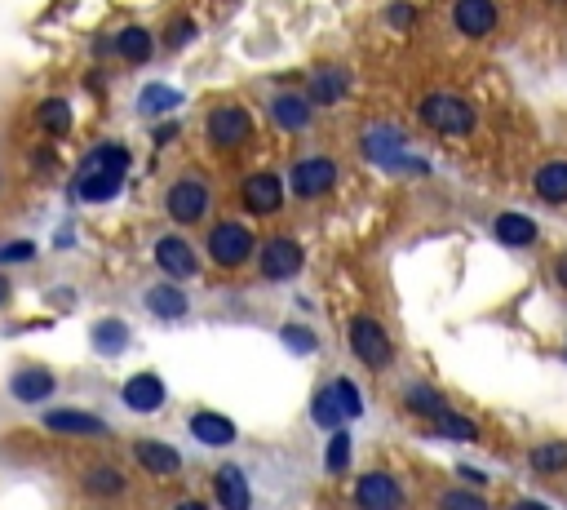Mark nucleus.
Masks as SVG:
<instances>
[{
    "label": "nucleus",
    "instance_id": "20",
    "mask_svg": "<svg viewBox=\"0 0 567 510\" xmlns=\"http://www.w3.org/2000/svg\"><path fill=\"white\" fill-rule=\"evenodd\" d=\"M452 23L461 36H488L497 27V5L492 0H457L452 5Z\"/></svg>",
    "mask_w": 567,
    "mask_h": 510
},
{
    "label": "nucleus",
    "instance_id": "5",
    "mask_svg": "<svg viewBox=\"0 0 567 510\" xmlns=\"http://www.w3.org/2000/svg\"><path fill=\"white\" fill-rule=\"evenodd\" d=\"M421 120H426L435 134H448V138H466L474 129V107L457 94H426L421 98Z\"/></svg>",
    "mask_w": 567,
    "mask_h": 510
},
{
    "label": "nucleus",
    "instance_id": "27",
    "mask_svg": "<svg viewBox=\"0 0 567 510\" xmlns=\"http://www.w3.org/2000/svg\"><path fill=\"white\" fill-rule=\"evenodd\" d=\"M404 408L412 417H430V422H439L443 413H448V404H443V395L435 391V386H426V382H412L408 391H404Z\"/></svg>",
    "mask_w": 567,
    "mask_h": 510
},
{
    "label": "nucleus",
    "instance_id": "30",
    "mask_svg": "<svg viewBox=\"0 0 567 510\" xmlns=\"http://www.w3.org/2000/svg\"><path fill=\"white\" fill-rule=\"evenodd\" d=\"M311 422H315V426H324V431H342L346 413H342V400H337L333 386L315 391V400H311Z\"/></svg>",
    "mask_w": 567,
    "mask_h": 510
},
{
    "label": "nucleus",
    "instance_id": "24",
    "mask_svg": "<svg viewBox=\"0 0 567 510\" xmlns=\"http://www.w3.org/2000/svg\"><path fill=\"white\" fill-rule=\"evenodd\" d=\"M492 236H497L501 244H510V249H528V244H536V222L528 218V213H501L497 222H492Z\"/></svg>",
    "mask_w": 567,
    "mask_h": 510
},
{
    "label": "nucleus",
    "instance_id": "10",
    "mask_svg": "<svg viewBox=\"0 0 567 510\" xmlns=\"http://www.w3.org/2000/svg\"><path fill=\"white\" fill-rule=\"evenodd\" d=\"M404 506V484L390 471H364L355 479V510H399Z\"/></svg>",
    "mask_w": 567,
    "mask_h": 510
},
{
    "label": "nucleus",
    "instance_id": "40",
    "mask_svg": "<svg viewBox=\"0 0 567 510\" xmlns=\"http://www.w3.org/2000/svg\"><path fill=\"white\" fill-rule=\"evenodd\" d=\"M412 18H417V9H412V5H390L386 9V23L390 27H412Z\"/></svg>",
    "mask_w": 567,
    "mask_h": 510
},
{
    "label": "nucleus",
    "instance_id": "32",
    "mask_svg": "<svg viewBox=\"0 0 567 510\" xmlns=\"http://www.w3.org/2000/svg\"><path fill=\"white\" fill-rule=\"evenodd\" d=\"M173 107H182V94L173 85H151V89H142V98H138V116H164V111H173Z\"/></svg>",
    "mask_w": 567,
    "mask_h": 510
},
{
    "label": "nucleus",
    "instance_id": "38",
    "mask_svg": "<svg viewBox=\"0 0 567 510\" xmlns=\"http://www.w3.org/2000/svg\"><path fill=\"white\" fill-rule=\"evenodd\" d=\"M191 40H195V23H191V18H173L169 32H164V45H169V49H187Z\"/></svg>",
    "mask_w": 567,
    "mask_h": 510
},
{
    "label": "nucleus",
    "instance_id": "33",
    "mask_svg": "<svg viewBox=\"0 0 567 510\" xmlns=\"http://www.w3.org/2000/svg\"><path fill=\"white\" fill-rule=\"evenodd\" d=\"M350 466V435L346 431H333V440H328V453H324V471L328 475H342Z\"/></svg>",
    "mask_w": 567,
    "mask_h": 510
},
{
    "label": "nucleus",
    "instance_id": "7",
    "mask_svg": "<svg viewBox=\"0 0 567 510\" xmlns=\"http://www.w3.org/2000/svg\"><path fill=\"white\" fill-rule=\"evenodd\" d=\"M40 426L49 435H71V440H111V422H102L89 408H45Z\"/></svg>",
    "mask_w": 567,
    "mask_h": 510
},
{
    "label": "nucleus",
    "instance_id": "2",
    "mask_svg": "<svg viewBox=\"0 0 567 510\" xmlns=\"http://www.w3.org/2000/svg\"><path fill=\"white\" fill-rule=\"evenodd\" d=\"M253 111L244 107V102H218V107H209V116H204V138H209L213 151H240L253 142Z\"/></svg>",
    "mask_w": 567,
    "mask_h": 510
},
{
    "label": "nucleus",
    "instance_id": "17",
    "mask_svg": "<svg viewBox=\"0 0 567 510\" xmlns=\"http://www.w3.org/2000/svg\"><path fill=\"white\" fill-rule=\"evenodd\" d=\"M213 497H218L222 510H253V484H249V475H244L235 462L218 466V475H213Z\"/></svg>",
    "mask_w": 567,
    "mask_h": 510
},
{
    "label": "nucleus",
    "instance_id": "35",
    "mask_svg": "<svg viewBox=\"0 0 567 510\" xmlns=\"http://www.w3.org/2000/svg\"><path fill=\"white\" fill-rule=\"evenodd\" d=\"M333 391H337V400H342L346 422H350V417H364V395H359V386L350 382V377H337V382H333Z\"/></svg>",
    "mask_w": 567,
    "mask_h": 510
},
{
    "label": "nucleus",
    "instance_id": "43",
    "mask_svg": "<svg viewBox=\"0 0 567 510\" xmlns=\"http://www.w3.org/2000/svg\"><path fill=\"white\" fill-rule=\"evenodd\" d=\"M9 298H14V284H9V275L0 271V306H5Z\"/></svg>",
    "mask_w": 567,
    "mask_h": 510
},
{
    "label": "nucleus",
    "instance_id": "19",
    "mask_svg": "<svg viewBox=\"0 0 567 510\" xmlns=\"http://www.w3.org/2000/svg\"><path fill=\"white\" fill-rule=\"evenodd\" d=\"M364 151L377 160L381 169H399L404 165V134L395 125H373L364 134Z\"/></svg>",
    "mask_w": 567,
    "mask_h": 510
},
{
    "label": "nucleus",
    "instance_id": "29",
    "mask_svg": "<svg viewBox=\"0 0 567 510\" xmlns=\"http://www.w3.org/2000/svg\"><path fill=\"white\" fill-rule=\"evenodd\" d=\"M89 338H94V351H98V355H120V351L129 346L133 333H129L125 320H98Z\"/></svg>",
    "mask_w": 567,
    "mask_h": 510
},
{
    "label": "nucleus",
    "instance_id": "42",
    "mask_svg": "<svg viewBox=\"0 0 567 510\" xmlns=\"http://www.w3.org/2000/svg\"><path fill=\"white\" fill-rule=\"evenodd\" d=\"M554 280L567 289V253H559V262H554Z\"/></svg>",
    "mask_w": 567,
    "mask_h": 510
},
{
    "label": "nucleus",
    "instance_id": "15",
    "mask_svg": "<svg viewBox=\"0 0 567 510\" xmlns=\"http://www.w3.org/2000/svg\"><path fill=\"white\" fill-rule=\"evenodd\" d=\"M120 400H125L129 413H156V408L169 400V391H164V377L147 369V373L125 377V386H120Z\"/></svg>",
    "mask_w": 567,
    "mask_h": 510
},
{
    "label": "nucleus",
    "instance_id": "9",
    "mask_svg": "<svg viewBox=\"0 0 567 510\" xmlns=\"http://www.w3.org/2000/svg\"><path fill=\"white\" fill-rule=\"evenodd\" d=\"M333 187H337V165L328 156H306L288 173V191H293L297 200H319Z\"/></svg>",
    "mask_w": 567,
    "mask_h": 510
},
{
    "label": "nucleus",
    "instance_id": "36",
    "mask_svg": "<svg viewBox=\"0 0 567 510\" xmlns=\"http://www.w3.org/2000/svg\"><path fill=\"white\" fill-rule=\"evenodd\" d=\"M439 510H488V502L479 493H470V488H448L439 497Z\"/></svg>",
    "mask_w": 567,
    "mask_h": 510
},
{
    "label": "nucleus",
    "instance_id": "26",
    "mask_svg": "<svg viewBox=\"0 0 567 510\" xmlns=\"http://www.w3.org/2000/svg\"><path fill=\"white\" fill-rule=\"evenodd\" d=\"M36 125L45 129L49 138H67L71 125H76V116H71V102L67 98H45L36 107Z\"/></svg>",
    "mask_w": 567,
    "mask_h": 510
},
{
    "label": "nucleus",
    "instance_id": "16",
    "mask_svg": "<svg viewBox=\"0 0 567 510\" xmlns=\"http://www.w3.org/2000/svg\"><path fill=\"white\" fill-rule=\"evenodd\" d=\"M80 493L94 497V502H120V497L129 493V475L111 462H98L80 475Z\"/></svg>",
    "mask_w": 567,
    "mask_h": 510
},
{
    "label": "nucleus",
    "instance_id": "39",
    "mask_svg": "<svg viewBox=\"0 0 567 510\" xmlns=\"http://www.w3.org/2000/svg\"><path fill=\"white\" fill-rule=\"evenodd\" d=\"M36 258V240H14L0 249V267H14V262H32Z\"/></svg>",
    "mask_w": 567,
    "mask_h": 510
},
{
    "label": "nucleus",
    "instance_id": "23",
    "mask_svg": "<svg viewBox=\"0 0 567 510\" xmlns=\"http://www.w3.org/2000/svg\"><path fill=\"white\" fill-rule=\"evenodd\" d=\"M142 302H147V311L160 315V320H182V315L191 311L187 293H182L173 280L169 284H156V289H147V293H142Z\"/></svg>",
    "mask_w": 567,
    "mask_h": 510
},
{
    "label": "nucleus",
    "instance_id": "1",
    "mask_svg": "<svg viewBox=\"0 0 567 510\" xmlns=\"http://www.w3.org/2000/svg\"><path fill=\"white\" fill-rule=\"evenodd\" d=\"M125 169H129V151L120 147V142H102V147H94L85 160H80L76 196L85 204L116 200L120 187H125Z\"/></svg>",
    "mask_w": 567,
    "mask_h": 510
},
{
    "label": "nucleus",
    "instance_id": "21",
    "mask_svg": "<svg viewBox=\"0 0 567 510\" xmlns=\"http://www.w3.org/2000/svg\"><path fill=\"white\" fill-rule=\"evenodd\" d=\"M191 435L200 444H209V448H226V444H235V422L226 413H213V408H200V413H191Z\"/></svg>",
    "mask_w": 567,
    "mask_h": 510
},
{
    "label": "nucleus",
    "instance_id": "18",
    "mask_svg": "<svg viewBox=\"0 0 567 510\" xmlns=\"http://www.w3.org/2000/svg\"><path fill=\"white\" fill-rule=\"evenodd\" d=\"M311 107H315V102L306 98V94H293V89L271 94V120H275V129H284V134H306V129H311Z\"/></svg>",
    "mask_w": 567,
    "mask_h": 510
},
{
    "label": "nucleus",
    "instance_id": "4",
    "mask_svg": "<svg viewBox=\"0 0 567 510\" xmlns=\"http://www.w3.org/2000/svg\"><path fill=\"white\" fill-rule=\"evenodd\" d=\"M346 338H350V351H355V360L364 364V369H390V360H395V342H390L386 324L373 320V315H355V320L346 324Z\"/></svg>",
    "mask_w": 567,
    "mask_h": 510
},
{
    "label": "nucleus",
    "instance_id": "37",
    "mask_svg": "<svg viewBox=\"0 0 567 510\" xmlns=\"http://www.w3.org/2000/svg\"><path fill=\"white\" fill-rule=\"evenodd\" d=\"M280 342H288V351H297V355H311L319 338H315L311 329H302V324H284V329H280Z\"/></svg>",
    "mask_w": 567,
    "mask_h": 510
},
{
    "label": "nucleus",
    "instance_id": "6",
    "mask_svg": "<svg viewBox=\"0 0 567 510\" xmlns=\"http://www.w3.org/2000/svg\"><path fill=\"white\" fill-rule=\"evenodd\" d=\"M213 204V191L204 178H195V173H187V178H178L169 191H164V209H169V218L178 222V227H191V222H204V213H209Z\"/></svg>",
    "mask_w": 567,
    "mask_h": 510
},
{
    "label": "nucleus",
    "instance_id": "44",
    "mask_svg": "<svg viewBox=\"0 0 567 510\" xmlns=\"http://www.w3.org/2000/svg\"><path fill=\"white\" fill-rule=\"evenodd\" d=\"M510 510H550V506H545V502H532V497H523V502H514Z\"/></svg>",
    "mask_w": 567,
    "mask_h": 510
},
{
    "label": "nucleus",
    "instance_id": "11",
    "mask_svg": "<svg viewBox=\"0 0 567 510\" xmlns=\"http://www.w3.org/2000/svg\"><path fill=\"white\" fill-rule=\"evenodd\" d=\"M129 453H133V462L142 466L151 479H173V475H182V453L173 444H164V440H151V435H142V440H133L129 444Z\"/></svg>",
    "mask_w": 567,
    "mask_h": 510
},
{
    "label": "nucleus",
    "instance_id": "25",
    "mask_svg": "<svg viewBox=\"0 0 567 510\" xmlns=\"http://www.w3.org/2000/svg\"><path fill=\"white\" fill-rule=\"evenodd\" d=\"M532 191L545 204H567V160H545L532 178Z\"/></svg>",
    "mask_w": 567,
    "mask_h": 510
},
{
    "label": "nucleus",
    "instance_id": "28",
    "mask_svg": "<svg viewBox=\"0 0 567 510\" xmlns=\"http://www.w3.org/2000/svg\"><path fill=\"white\" fill-rule=\"evenodd\" d=\"M151 49H156V40H151L147 27H138V23L120 27V36H116V54L125 58V63H147Z\"/></svg>",
    "mask_w": 567,
    "mask_h": 510
},
{
    "label": "nucleus",
    "instance_id": "45",
    "mask_svg": "<svg viewBox=\"0 0 567 510\" xmlns=\"http://www.w3.org/2000/svg\"><path fill=\"white\" fill-rule=\"evenodd\" d=\"M173 510H209V506H204L200 497H187V502H178V506H173Z\"/></svg>",
    "mask_w": 567,
    "mask_h": 510
},
{
    "label": "nucleus",
    "instance_id": "13",
    "mask_svg": "<svg viewBox=\"0 0 567 510\" xmlns=\"http://www.w3.org/2000/svg\"><path fill=\"white\" fill-rule=\"evenodd\" d=\"M240 204L249 213H257V218H271V213L284 204L280 173H249V178L240 182Z\"/></svg>",
    "mask_w": 567,
    "mask_h": 510
},
{
    "label": "nucleus",
    "instance_id": "3",
    "mask_svg": "<svg viewBox=\"0 0 567 510\" xmlns=\"http://www.w3.org/2000/svg\"><path fill=\"white\" fill-rule=\"evenodd\" d=\"M204 253L213 258V267L240 271V267H249V258L257 253V240H253V231L244 227V222L226 218V222H213V231L204 236Z\"/></svg>",
    "mask_w": 567,
    "mask_h": 510
},
{
    "label": "nucleus",
    "instance_id": "12",
    "mask_svg": "<svg viewBox=\"0 0 567 510\" xmlns=\"http://www.w3.org/2000/svg\"><path fill=\"white\" fill-rule=\"evenodd\" d=\"M156 267L164 271V280L182 284V280H195V275H200V258H195V249L182 236H160L156 240Z\"/></svg>",
    "mask_w": 567,
    "mask_h": 510
},
{
    "label": "nucleus",
    "instance_id": "31",
    "mask_svg": "<svg viewBox=\"0 0 567 510\" xmlns=\"http://www.w3.org/2000/svg\"><path fill=\"white\" fill-rule=\"evenodd\" d=\"M528 462H532L536 475H559V471H567V440H545V444H536L532 453H528Z\"/></svg>",
    "mask_w": 567,
    "mask_h": 510
},
{
    "label": "nucleus",
    "instance_id": "22",
    "mask_svg": "<svg viewBox=\"0 0 567 510\" xmlns=\"http://www.w3.org/2000/svg\"><path fill=\"white\" fill-rule=\"evenodd\" d=\"M350 89V71L346 67H319L311 76V89H306V98L319 102V107H333V102H342Z\"/></svg>",
    "mask_w": 567,
    "mask_h": 510
},
{
    "label": "nucleus",
    "instance_id": "41",
    "mask_svg": "<svg viewBox=\"0 0 567 510\" xmlns=\"http://www.w3.org/2000/svg\"><path fill=\"white\" fill-rule=\"evenodd\" d=\"M178 138V125H173V120H164V125H156V142L164 147V142H173Z\"/></svg>",
    "mask_w": 567,
    "mask_h": 510
},
{
    "label": "nucleus",
    "instance_id": "14",
    "mask_svg": "<svg viewBox=\"0 0 567 510\" xmlns=\"http://www.w3.org/2000/svg\"><path fill=\"white\" fill-rule=\"evenodd\" d=\"M54 391H58V377L45 364H18L14 377H9V395L18 404H45Z\"/></svg>",
    "mask_w": 567,
    "mask_h": 510
},
{
    "label": "nucleus",
    "instance_id": "8",
    "mask_svg": "<svg viewBox=\"0 0 567 510\" xmlns=\"http://www.w3.org/2000/svg\"><path fill=\"white\" fill-rule=\"evenodd\" d=\"M302 267H306V253L293 236H271L262 249H257V271H262V280H271V284L293 280Z\"/></svg>",
    "mask_w": 567,
    "mask_h": 510
},
{
    "label": "nucleus",
    "instance_id": "34",
    "mask_svg": "<svg viewBox=\"0 0 567 510\" xmlns=\"http://www.w3.org/2000/svg\"><path fill=\"white\" fill-rule=\"evenodd\" d=\"M435 431L448 435V440H474V435H479V426H474L470 417H461V413H452V408H448V413L435 422Z\"/></svg>",
    "mask_w": 567,
    "mask_h": 510
}]
</instances>
